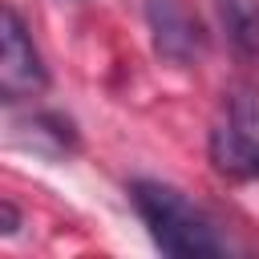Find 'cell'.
<instances>
[{
	"label": "cell",
	"instance_id": "cell-3",
	"mask_svg": "<svg viewBox=\"0 0 259 259\" xmlns=\"http://www.w3.org/2000/svg\"><path fill=\"white\" fill-rule=\"evenodd\" d=\"M146 20L154 32V49L170 65H190L202 53V28L182 0H146Z\"/></svg>",
	"mask_w": 259,
	"mask_h": 259
},
{
	"label": "cell",
	"instance_id": "cell-5",
	"mask_svg": "<svg viewBox=\"0 0 259 259\" xmlns=\"http://www.w3.org/2000/svg\"><path fill=\"white\" fill-rule=\"evenodd\" d=\"M219 16L235 53L259 61V0H219Z\"/></svg>",
	"mask_w": 259,
	"mask_h": 259
},
{
	"label": "cell",
	"instance_id": "cell-7",
	"mask_svg": "<svg viewBox=\"0 0 259 259\" xmlns=\"http://www.w3.org/2000/svg\"><path fill=\"white\" fill-rule=\"evenodd\" d=\"M0 214H4V227H0V231H4V235H12V231L20 227V210H16L12 202H0Z\"/></svg>",
	"mask_w": 259,
	"mask_h": 259
},
{
	"label": "cell",
	"instance_id": "cell-2",
	"mask_svg": "<svg viewBox=\"0 0 259 259\" xmlns=\"http://www.w3.org/2000/svg\"><path fill=\"white\" fill-rule=\"evenodd\" d=\"M45 85H49V69L28 36V24L8 4L0 12V93L4 101H20V97L40 93Z\"/></svg>",
	"mask_w": 259,
	"mask_h": 259
},
{
	"label": "cell",
	"instance_id": "cell-4",
	"mask_svg": "<svg viewBox=\"0 0 259 259\" xmlns=\"http://www.w3.org/2000/svg\"><path fill=\"white\" fill-rule=\"evenodd\" d=\"M206 154H210L214 170L227 174V178H239V182H255L259 178V138H251L247 130H239L235 121L210 130Z\"/></svg>",
	"mask_w": 259,
	"mask_h": 259
},
{
	"label": "cell",
	"instance_id": "cell-1",
	"mask_svg": "<svg viewBox=\"0 0 259 259\" xmlns=\"http://www.w3.org/2000/svg\"><path fill=\"white\" fill-rule=\"evenodd\" d=\"M130 202L142 214V223L150 227V239L174 255V259H202V255H223V239L214 235V227L194 210V202L154 178H138L130 186Z\"/></svg>",
	"mask_w": 259,
	"mask_h": 259
},
{
	"label": "cell",
	"instance_id": "cell-6",
	"mask_svg": "<svg viewBox=\"0 0 259 259\" xmlns=\"http://www.w3.org/2000/svg\"><path fill=\"white\" fill-rule=\"evenodd\" d=\"M227 109H231V121L239 130H247L251 138H259V89H247V85L231 89L227 93Z\"/></svg>",
	"mask_w": 259,
	"mask_h": 259
}]
</instances>
